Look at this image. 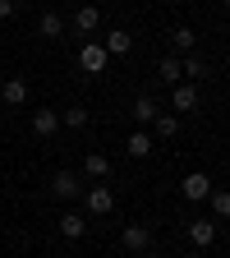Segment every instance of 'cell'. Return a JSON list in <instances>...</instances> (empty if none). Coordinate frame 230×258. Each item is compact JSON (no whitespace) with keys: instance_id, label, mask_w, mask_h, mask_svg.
Returning <instances> with one entry per match:
<instances>
[{"instance_id":"cell-1","label":"cell","mask_w":230,"mask_h":258,"mask_svg":"<svg viewBox=\"0 0 230 258\" xmlns=\"http://www.w3.org/2000/svg\"><path fill=\"white\" fill-rule=\"evenodd\" d=\"M79 64H83V74H106L111 55H106V46H102V42H83V51H79Z\"/></svg>"},{"instance_id":"cell-2","label":"cell","mask_w":230,"mask_h":258,"mask_svg":"<svg viewBox=\"0 0 230 258\" xmlns=\"http://www.w3.org/2000/svg\"><path fill=\"white\" fill-rule=\"evenodd\" d=\"M83 203H88V212L106 217V212H115V194L106 184H92V189H83Z\"/></svg>"},{"instance_id":"cell-3","label":"cell","mask_w":230,"mask_h":258,"mask_svg":"<svg viewBox=\"0 0 230 258\" xmlns=\"http://www.w3.org/2000/svg\"><path fill=\"white\" fill-rule=\"evenodd\" d=\"M51 194H55V199H64V203H69V199H79V194H83V180H79L74 171H60V175L51 180Z\"/></svg>"},{"instance_id":"cell-4","label":"cell","mask_w":230,"mask_h":258,"mask_svg":"<svg viewBox=\"0 0 230 258\" xmlns=\"http://www.w3.org/2000/svg\"><path fill=\"white\" fill-rule=\"evenodd\" d=\"M184 199H193V203H203L207 194H212V175H203V171H193V175H184Z\"/></svg>"},{"instance_id":"cell-5","label":"cell","mask_w":230,"mask_h":258,"mask_svg":"<svg viewBox=\"0 0 230 258\" xmlns=\"http://www.w3.org/2000/svg\"><path fill=\"white\" fill-rule=\"evenodd\" d=\"M198 106V88L193 83H175L171 88V111H193Z\"/></svg>"},{"instance_id":"cell-6","label":"cell","mask_w":230,"mask_h":258,"mask_svg":"<svg viewBox=\"0 0 230 258\" xmlns=\"http://www.w3.org/2000/svg\"><path fill=\"white\" fill-rule=\"evenodd\" d=\"M124 249H134V253H147L152 249V231H147V226H124Z\"/></svg>"},{"instance_id":"cell-7","label":"cell","mask_w":230,"mask_h":258,"mask_svg":"<svg viewBox=\"0 0 230 258\" xmlns=\"http://www.w3.org/2000/svg\"><path fill=\"white\" fill-rule=\"evenodd\" d=\"M83 175H88V180H106V175H111V157H106V152H88V157H83Z\"/></svg>"},{"instance_id":"cell-8","label":"cell","mask_w":230,"mask_h":258,"mask_svg":"<svg viewBox=\"0 0 230 258\" xmlns=\"http://www.w3.org/2000/svg\"><path fill=\"white\" fill-rule=\"evenodd\" d=\"M60 129V111H32V134L37 139H51Z\"/></svg>"},{"instance_id":"cell-9","label":"cell","mask_w":230,"mask_h":258,"mask_svg":"<svg viewBox=\"0 0 230 258\" xmlns=\"http://www.w3.org/2000/svg\"><path fill=\"white\" fill-rule=\"evenodd\" d=\"M0 102H5V106H23V102H28V79H5Z\"/></svg>"},{"instance_id":"cell-10","label":"cell","mask_w":230,"mask_h":258,"mask_svg":"<svg viewBox=\"0 0 230 258\" xmlns=\"http://www.w3.org/2000/svg\"><path fill=\"white\" fill-rule=\"evenodd\" d=\"M189 240L198 244V249H212V240H216V221H189Z\"/></svg>"},{"instance_id":"cell-11","label":"cell","mask_w":230,"mask_h":258,"mask_svg":"<svg viewBox=\"0 0 230 258\" xmlns=\"http://www.w3.org/2000/svg\"><path fill=\"white\" fill-rule=\"evenodd\" d=\"M157 79L175 88V83L184 79V64H180V55H166V60H161V64H157Z\"/></svg>"},{"instance_id":"cell-12","label":"cell","mask_w":230,"mask_h":258,"mask_svg":"<svg viewBox=\"0 0 230 258\" xmlns=\"http://www.w3.org/2000/svg\"><path fill=\"white\" fill-rule=\"evenodd\" d=\"M37 32H42V37H46V42H55V37H64V19L46 10V14L37 19Z\"/></svg>"},{"instance_id":"cell-13","label":"cell","mask_w":230,"mask_h":258,"mask_svg":"<svg viewBox=\"0 0 230 258\" xmlns=\"http://www.w3.org/2000/svg\"><path fill=\"white\" fill-rule=\"evenodd\" d=\"M74 28H79V32H97V28H102V10H97V5H83V10L74 14Z\"/></svg>"},{"instance_id":"cell-14","label":"cell","mask_w":230,"mask_h":258,"mask_svg":"<svg viewBox=\"0 0 230 258\" xmlns=\"http://www.w3.org/2000/svg\"><path fill=\"white\" fill-rule=\"evenodd\" d=\"M102 46H106V55H129V46H134V37L115 28V32H106V42H102Z\"/></svg>"},{"instance_id":"cell-15","label":"cell","mask_w":230,"mask_h":258,"mask_svg":"<svg viewBox=\"0 0 230 258\" xmlns=\"http://www.w3.org/2000/svg\"><path fill=\"white\" fill-rule=\"evenodd\" d=\"M60 231H64V240H79V235L88 231V217H83V212H64V221H60Z\"/></svg>"},{"instance_id":"cell-16","label":"cell","mask_w":230,"mask_h":258,"mask_svg":"<svg viewBox=\"0 0 230 258\" xmlns=\"http://www.w3.org/2000/svg\"><path fill=\"white\" fill-rule=\"evenodd\" d=\"M152 143H157L152 134H143V129H134V134H129V143H124V148H129V157H147V152H152Z\"/></svg>"},{"instance_id":"cell-17","label":"cell","mask_w":230,"mask_h":258,"mask_svg":"<svg viewBox=\"0 0 230 258\" xmlns=\"http://www.w3.org/2000/svg\"><path fill=\"white\" fill-rule=\"evenodd\" d=\"M157 115H161V106L152 102V97H138V102H134V120H138V124H152Z\"/></svg>"},{"instance_id":"cell-18","label":"cell","mask_w":230,"mask_h":258,"mask_svg":"<svg viewBox=\"0 0 230 258\" xmlns=\"http://www.w3.org/2000/svg\"><path fill=\"white\" fill-rule=\"evenodd\" d=\"M152 124H157V129H152V139H175V129H180V115H157Z\"/></svg>"},{"instance_id":"cell-19","label":"cell","mask_w":230,"mask_h":258,"mask_svg":"<svg viewBox=\"0 0 230 258\" xmlns=\"http://www.w3.org/2000/svg\"><path fill=\"white\" fill-rule=\"evenodd\" d=\"M180 64H184V74H189V79H207V60H203V55H193V51H189Z\"/></svg>"},{"instance_id":"cell-20","label":"cell","mask_w":230,"mask_h":258,"mask_svg":"<svg viewBox=\"0 0 230 258\" xmlns=\"http://www.w3.org/2000/svg\"><path fill=\"white\" fill-rule=\"evenodd\" d=\"M171 42H175V51H193L198 32H193V28H175V32H171Z\"/></svg>"},{"instance_id":"cell-21","label":"cell","mask_w":230,"mask_h":258,"mask_svg":"<svg viewBox=\"0 0 230 258\" xmlns=\"http://www.w3.org/2000/svg\"><path fill=\"white\" fill-rule=\"evenodd\" d=\"M207 199H212V212H216V217H230V194H225V189H212Z\"/></svg>"},{"instance_id":"cell-22","label":"cell","mask_w":230,"mask_h":258,"mask_svg":"<svg viewBox=\"0 0 230 258\" xmlns=\"http://www.w3.org/2000/svg\"><path fill=\"white\" fill-rule=\"evenodd\" d=\"M60 120L69 124V129H83V124H88V111H83V106H69V111H64Z\"/></svg>"},{"instance_id":"cell-23","label":"cell","mask_w":230,"mask_h":258,"mask_svg":"<svg viewBox=\"0 0 230 258\" xmlns=\"http://www.w3.org/2000/svg\"><path fill=\"white\" fill-rule=\"evenodd\" d=\"M14 14V0H0V19H10Z\"/></svg>"},{"instance_id":"cell-24","label":"cell","mask_w":230,"mask_h":258,"mask_svg":"<svg viewBox=\"0 0 230 258\" xmlns=\"http://www.w3.org/2000/svg\"><path fill=\"white\" fill-rule=\"evenodd\" d=\"M138 258H157V253H138Z\"/></svg>"},{"instance_id":"cell-25","label":"cell","mask_w":230,"mask_h":258,"mask_svg":"<svg viewBox=\"0 0 230 258\" xmlns=\"http://www.w3.org/2000/svg\"><path fill=\"white\" fill-rule=\"evenodd\" d=\"M221 5H230V0H221Z\"/></svg>"}]
</instances>
